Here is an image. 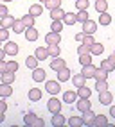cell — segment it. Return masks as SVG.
Instances as JSON below:
<instances>
[{
	"mask_svg": "<svg viewBox=\"0 0 115 127\" xmlns=\"http://www.w3.org/2000/svg\"><path fill=\"white\" fill-rule=\"evenodd\" d=\"M36 118H38V116H36L34 113H32V111H29L25 116H23V122H25V125H29V127H31L32 124H34V120H36Z\"/></svg>",
	"mask_w": 115,
	"mask_h": 127,
	"instance_id": "cell-42",
	"label": "cell"
},
{
	"mask_svg": "<svg viewBox=\"0 0 115 127\" xmlns=\"http://www.w3.org/2000/svg\"><path fill=\"white\" fill-rule=\"evenodd\" d=\"M77 95H79L81 98H90V95H92V91H90V88H86V84H85V86L77 88Z\"/></svg>",
	"mask_w": 115,
	"mask_h": 127,
	"instance_id": "cell-36",
	"label": "cell"
},
{
	"mask_svg": "<svg viewBox=\"0 0 115 127\" xmlns=\"http://www.w3.org/2000/svg\"><path fill=\"white\" fill-rule=\"evenodd\" d=\"M95 11L97 13L108 11V2H106V0H95Z\"/></svg>",
	"mask_w": 115,
	"mask_h": 127,
	"instance_id": "cell-34",
	"label": "cell"
},
{
	"mask_svg": "<svg viewBox=\"0 0 115 127\" xmlns=\"http://www.w3.org/2000/svg\"><path fill=\"white\" fill-rule=\"evenodd\" d=\"M45 41H47V45H59V41H61V36H59V32H49V34L45 36Z\"/></svg>",
	"mask_w": 115,
	"mask_h": 127,
	"instance_id": "cell-9",
	"label": "cell"
},
{
	"mask_svg": "<svg viewBox=\"0 0 115 127\" xmlns=\"http://www.w3.org/2000/svg\"><path fill=\"white\" fill-rule=\"evenodd\" d=\"M11 29L14 31V34H23V31H25V25H23L22 20H16V18H14V23H13Z\"/></svg>",
	"mask_w": 115,
	"mask_h": 127,
	"instance_id": "cell-26",
	"label": "cell"
},
{
	"mask_svg": "<svg viewBox=\"0 0 115 127\" xmlns=\"http://www.w3.org/2000/svg\"><path fill=\"white\" fill-rule=\"evenodd\" d=\"M43 125H45V120H43V118H36L34 124H32L31 127H43Z\"/></svg>",
	"mask_w": 115,
	"mask_h": 127,
	"instance_id": "cell-49",
	"label": "cell"
},
{
	"mask_svg": "<svg viewBox=\"0 0 115 127\" xmlns=\"http://www.w3.org/2000/svg\"><path fill=\"white\" fill-rule=\"evenodd\" d=\"M74 38H76V41H79V43H83V38H85V32H83V31H81V32H77V34H76V36H74Z\"/></svg>",
	"mask_w": 115,
	"mask_h": 127,
	"instance_id": "cell-51",
	"label": "cell"
},
{
	"mask_svg": "<svg viewBox=\"0 0 115 127\" xmlns=\"http://www.w3.org/2000/svg\"><path fill=\"white\" fill-rule=\"evenodd\" d=\"M88 52H90V47H86L85 43H81V45L77 47V54H79V56H81V54H88Z\"/></svg>",
	"mask_w": 115,
	"mask_h": 127,
	"instance_id": "cell-47",
	"label": "cell"
},
{
	"mask_svg": "<svg viewBox=\"0 0 115 127\" xmlns=\"http://www.w3.org/2000/svg\"><path fill=\"white\" fill-rule=\"evenodd\" d=\"M103 52H104L103 43H94L92 47H90V54H92V56H101Z\"/></svg>",
	"mask_w": 115,
	"mask_h": 127,
	"instance_id": "cell-29",
	"label": "cell"
},
{
	"mask_svg": "<svg viewBox=\"0 0 115 127\" xmlns=\"http://www.w3.org/2000/svg\"><path fill=\"white\" fill-rule=\"evenodd\" d=\"M0 82H4V84H13L14 82V72H4V73H0Z\"/></svg>",
	"mask_w": 115,
	"mask_h": 127,
	"instance_id": "cell-19",
	"label": "cell"
},
{
	"mask_svg": "<svg viewBox=\"0 0 115 127\" xmlns=\"http://www.w3.org/2000/svg\"><path fill=\"white\" fill-rule=\"evenodd\" d=\"M43 9L45 7L42 4H32V5H29V14H32L34 18H38V16L43 14Z\"/></svg>",
	"mask_w": 115,
	"mask_h": 127,
	"instance_id": "cell-15",
	"label": "cell"
},
{
	"mask_svg": "<svg viewBox=\"0 0 115 127\" xmlns=\"http://www.w3.org/2000/svg\"><path fill=\"white\" fill-rule=\"evenodd\" d=\"M20 20L23 22V25H25V29H27V27H34V20H36V18H34L32 14H29V13H27V14H23Z\"/></svg>",
	"mask_w": 115,
	"mask_h": 127,
	"instance_id": "cell-28",
	"label": "cell"
},
{
	"mask_svg": "<svg viewBox=\"0 0 115 127\" xmlns=\"http://www.w3.org/2000/svg\"><path fill=\"white\" fill-rule=\"evenodd\" d=\"M108 118L104 115H95V120H94V127H108Z\"/></svg>",
	"mask_w": 115,
	"mask_h": 127,
	"instance_id": "cell-23",
	"label": "cell"
},
{
	"mask_svg": "<svg viewBox=\"0 0 115 127\" xmlns=\"http://www.w3.org/2000/svg\"><path fill=\"white\" fill-rule=\"evenodd\" d=\"M5 14H9V9H7V5L4 2H0V18H4Z\"/></svg>",
	"mask_w": 115,
	"mask_h": 127,
	"instance_id": "cell-48",
	"label": "cell"
},
{
	"mask_svg": "<svg viewBox=\"0 0 115 127\" xmlns=\"http://www.w3.org/2000/svg\"><path fill=\"white\" fill-rule=\"evenodd\" d=\"M65 13H67V11H63L61 5H59V7H54V9H51V20H52V22H54V20H63Z\"/></svg>",
	"mask_w": 115,
	"mask_h": 127,
	"instance_id": "cell-21",
	"label": "cell"
},
{
	"mask_svg": "<svg viewBox=\"0 0 115 127\" xmlns=\"http://www.w3.org/2000/svg\"><path fill=\"white\" fill-rule=\"evenodd\" d=\"M67 124L70 127H83V118H81V116H70Z\"/></svg>",
	"mask_w": 115,
	"mask_h": 127,
	"instance_id": "cell-33",
	"label": "cell"
},
{
	"mask_svg": "<svg viewBox=\"0 0 115 127\" xmlns=\"http://www.w3.org/2000/svg\"><path fill=\"white\" fill-rule=\"evenodd\" d=\"M110 115H112V118H115V106L110 107Z\"/></svg>",
	"mask_w": 115,
	"mask_h": 127,
	"instance_id": "cell-55",
	"label": "cell"
},
{
	"mask_svg": "<svg viewBox=\"0 0 115 127\" xmlns=\"http://www.w3.org/2000/svg\"><path fill=\"white\" fill-rule=\"evenodd\" d=\"M0 43H2V41H0Z\"/></svg>",
	"mask_w": 115,
	"mask_h": 127,
	"instance_id": "cell-60",
	"label": "cell"
},
{
	"mask_svg": "<svg viewBox=\"0 0 115 127\" xmlns=\"http://www.w3.org/2000/svg\"><path fill=\"white\" fill-rule=\"evenodd\" d=\"M94 79H95V81H106V79H108V72H104L103 68H95Z\"/></svg>",
	"mask_w": 115,
	"mask_h": 127,
	"instance_id": "cell-32",
	"label": "cell"
},
{
	"mask_svg": "<svg viewBox=\"0 0 115 127\" xmlns=\"http://www.w3.org/2000/svg\"><path fill=\"white\" fill-rule=\"evenodd\" d=\"M2 2H4V4H7V2H13V0H2Z\"/></svg>",
	"mask_w": 115,
	"mask_h": 127,
	"instance_id": "cell-57",
	"label": "cell"
},
{
	"mask_svg": "<svg viewBox=\"0 0 115 127\" xmlns=\"http://www.w3.org/2000/svg\"><path fill=\"white\" fill-rule=\"evenodd\" d=\"M38 59L34 57V56H27V59H25V66L27 68H31V70H34V68H38Z\"/></svg>",
	"mask_w": 115,
	"mask_h": 127,
	"instance_id": "cell-31",
	"label": "cell"
},
{
	"mask_svg": "<svg viewBox=\"0 0 115 127\" xmlns=\"http://www.w3.org/2000/svg\"><path fill=\"white\" fill-rule=\"evenodd\" d=\"M43 5L51 11V9H54V7H59V5H61V0H45Z\"/></svg>",
	"mask_w": 115,
	"mask_h": 127,
	"instance_id": "cell-41",
	"label": "cell"
},
{
	"mask_svg": "<svg viewBox=\"0 0 115 127\" xmlns=\"http://www.w3.org/2000/svg\"><path fill=\"white\" fill-rule=\"evenodd\" d=\"M4 72H7V63L2 59V61H0V73H4Z\"/></svg>",
	"mask_w": 115,
	"mask_h": 127,
	"instance_id": "cell-52",
	"label": "cell"
},
{
	"mask_svg": "<svg viewBox=\"0 0 115 127\" xmlns=\"http://www.w3.org/2000/svg\"><path fill=\"white\" fill-rule=\"evenodd\" d=\"M4 122H5V113L0 111V124H4Z\"/></svg>",
	"mask_w": 115,
	"mask_h": 127,
	"instance_id": "cell-54",
	"label": "cell"
},
{
	"mask_svg": "<svg viewBox=\"0 0 115 127\" xmlns=\"http://www.w3.org/2000/svg\"><path fill=\"white\" fill-rule=\"evenodd\" d=\"M94 2H95V0H94Z\"/></svg>",
	"mask_w": 115,
	"mask_h": 127,
	"instance_id": "cell-61",
	"label": "cell"
},
{
	"mask_svg": "<svg viewBox=\"0 0 115 127\" xmlns=\"http://www.w3.org/2000/svg\"><path fill=\"white\" fill-rule=\"evenodd\" d=\"M47 50H49V57H59L61 54L59 45H47Z\"/></svg>",
	"mask_w": 115,
	"mask_h": 127,
	"instance_id": "cell-27",
	"label": "cell"
},
{
	"mask_svg": "<svg viewBox=\"0 0 115 127\" xmlns=\"http://www.w3.org/2000/svg\"><path fill=\"white\" fill-rule=\"evenodd\" d=\"M0 2H2V0H0Z\"/></svg>",
	"mask_w": 115,
	"mask_h": 127,
	"instance_id": "cell-59",
	"label": "cell"
},
{
	"mask_svg": "<svg viewBox=\"0 0 115 127\" xmlns=\"http://www.w3.org/2000/svg\"><path fill=\"white\" fill-rule=\"evenodd\" d=\"M108 90V82L106 81H95V91L97 93H103Z\"/></svg>",
	"mask_w": 115,
	"mask_h": 127,
	"instance_id": "cell-40",
	"label": "cell"
},
{
	"mask_svg": "<svg viewBox=\"0 0 115 127\" xmlns=\"http://www.w3.org/2000/svg\"><path fill=\"white\" fill-rule=\"evenodd\" d=\"M83 43H85L86 47H92V45L95 43V39H94V36H92V34H85V38H83Z\"/></svg>",
	"mask_w": 115,
	"mask_h": 127,
	"instance_id": "cell-44",
	"label": "cell"
},
{
	"mask_svg": "<svg viewBox=\"0 0 115 127\" xmlns=\"http://www.w3.org/2000/svg\"><path fill=\"white\" fill-rule=\"evenodd\" d=\"M13 23H14V16H11V14H5L4 18H0V27H4V29H11Z\"/></svg>",
	"mask_w": 115,
	"mask_h": 127,
	"instance_id": "cell-20",
	"label": "cell"
},
{
	"mask_svg": "<svg viewBox=\"0 0 115 127\" xmlns=\"http://www.w3.org/2000/svg\"><path fill=\"white\" fill-rule=\"evenodd\" d=\"M92 63V54H81L79 56V64H83V66H86V64H90Z\"/></svg>",
	"mask_w": 115,
	"mask_h": 127,
	"instance_id": "cell-39",
	"label": "cell"
},
{
	"mask_svg": "<svg viewBox=\"0 0 115 127\" xmlns=\"http://www.w3.org/2000/svg\"><path fill=\"white\" fill-rule=\"evenodd\" d=\"M101 68H103L104 72H108V73H110V72H115V64L110 61V57H108V59H104V61L101 63Z\"/></svg>",
	"mask_w": 115,
	"mask_h": 127,
	"instance_id": "cell-35",
	"label": "cell"
},
{
	"mask_svg": "<svg viewBox=\"0 0 115 127\" xmlns=\"http://www.w3.org/2000/svg\"><path fill=\"white\" fill-rule=\"evenodd\" d=\"M43 2H45V0H40V4H43Z\"/></svg>",
	"mask_w": 115,
	"mask_h": 127,
	"instance_id": "cell-58",
	"label": "cell"
},
{
	"mask_svg": "<svg viewBox=\"0 0 115 127\" xmlns=\"http://www.w3.org/2000/svg\"><path fill=\"white\" fill-rule=\"evenodd\" d=\"M97 22H99L101 25H110V23H112V16L108 14V11L99 13V20H97Z\"/></svg>",
	"mask_w": 115,
	"mask_h": 127,
	"instance_id": "cell-30",
	"label": "cell"
},
{
	"mask_svg": "<svg viewBox=\"0 0 115 127\" xmlns=\"http://www.w3.org/2000/svg\"><path fill=\"white\" fill-rule=\"evenodd\" d=\"M51 122H52L54 127H59V125H63V124H67V120H65V116H63L61 113H54Z\"/></svg>",
	"mask_w": 115,
	"mask_h": 127,
	"instance_id": "cell-25",
	"label": "cell"
},
{
	"mask_svg": "<svg viewBox=\"0 0 115 127\" xmlns=\"http://www.w3.org/2000/svg\"><path fill=\"white\" fill-rule=\"evenodd\" d=\"M42 97H43L42 90H38V88L29 90V100H31V102H38V100H42Z\"/></svg>",
	"mask_w": 115,
	"mask_h": 127,
	"instance_id": "cell-18",
	"label": "cell"
},
{
	"mask_svg": "<svg viewBox=\"0 0 115 127\" xmlns=\"http://www.w3.org/2000/svg\"><path fill=\"white\" fill-rule=\"evenodd\" d=\"M47 109H49L52 115H54V113H61V100L58 98L56 95H52L51 98H49V102H47Z\"/></svg>",
	"mask_w": 115,
	"mask_h": 127,
	"instance_id": "cell-2",
	"label": "cell"
},
{
	"mask_svg": "<svg viewBox=\"0 0 115 127\" xmlns=\"http://www.w3.org/2000/svg\"><path fill=\"white\" fill-rule=\"evenodd\" d=\"M9 39V29L0 27V41H7Z\"/></svg>",
	"mask_w": 115,
	"mask_h": 127,
	"instance_id": "cell-45",
	"label": "cell"
},
{
	"mask_svg": "<svg viewBox=\"0 0 115 127\" xmlns=\"http://www.w3.org/2000/svg\"><path fill=\"white\" fill-rule=\"evenodd\" d=\"M56 73H58V81H59V82H67V81L72 79V72L67 68V66H65V68H61V70H58Z\"/></svg>",
	"mask_w": 115,
	"mask_h": 127,
	"instance_id": "cell-6",
	"label": "cell"
},
{
	"mask_svg": "<svg viewBox=\"0 0 115 127\" xmlns=\"http://www.w3.org/2000/svg\"><path fill=\"white\" fill-rule=\"evenodd\" d=\"M83 125L85 127H94V120H95V113L92 111V109H88V111L83 113Z\"/></svg>",
	"mask_w": 115,
	"mask_h": 127,
	"instance_id": "cell-3",
	"label": "cell"
},
{
	"mask_svg": "<svg viewBox=\"0 0 115 127\" xmlns=\"http://www.w3.org/2000/svg\"><path fill=\"white\" fill-rule=\"evenodd\" d=\"M112 100H113V95L110 93V90H106V91L99 93V104H103V106H110Z\"/></svg>",
	"mask_w": 115,
	"mask_h": 127,
	"instance_id": "cell-11",
	"label": "cell"
},
{
	"mask_svg": "<svg viewBox=\"0 0 115 127\" xmlns=\"http://www.w3.org/2000/svg\"><path fill=\"white\" fill-rule=\"evenodd\" d=\"M4 50H5V54H7V56H16V54L20 52L18 45H16L14 41H9V39L5 41V45H4Z\"/></svg>",
	"mask_w": 115,
	"mask_h": 127,
	"instance_id": "cell-5",
	"label": "cell"
},
{
	"mask_svg": "<svg viewBox=\"0 0 115 127\" xmlns=\"http://www.w3.org/2000/svg\"><path fill=\"white\" fill-rule=\"evenodd\" d=\"M72 84H74V86H76V88H81V86H85V84H86V77H85V75L83 73H76V75H72Z\"/></svg>",
	"mask_w": 115,
	"mask_h": 127,
	"instance_id": "cell-14",
	"label": "cell"
},
{
	"mask_svg": "<svg viewBox=\"0 0 115 127\" xmlns=\"http://www.w3.org/2000/svg\"><path fill=\"white\" fill-rule=\"evenodd\" d=\"M77 98H79L77 91H72V90H68V91H65V93H63V102H65V104H74Z\"/></svg>",
	"mask_w": 115,
	"mask_h": 127,
	"instance_id": "cell-8",
	"label": "cell"
},
{
	"mask_svg": "<svg viewBox=\"0 0 115 127\" xmlns=\"http://www.w3.org/2000/svg\"><path fill=\"white\" fill-rule=\"evenodd\" d=\"M7 70L16 73V70H18V63H16V61H7Z\"/></svg>",
	"mask_w": 115,
	"mask_h": 127,
	"instance_id": "cell-46",
	"label": "cell"
},
{
	"mask_svg": "<svg viewBox=\"0 0 115 127\" xmlns=\"http://www.w3.org/2000/svg\"><path fill=\"white\" fill-rule=\"evenodd\" d=\"M76 7L77 11H86L90 7V0H76Z\"/></svg>",
	"mask_w": 115,
	"mask_h": 127,
	"instance_id": "cell-38",
	"label": "cell"
},
{
	"mask_svg": "<svg viewBox=\"0 0 115 127\" xmlns=\"http://www.w3.org/2000/svg\"><path fill=\"white\" fill-rule=\"evenodd\" d=\"M45 91L49 95H58V93H61V82L59 81H45Z\"/></svg>",
	"mask_w": 115,
	"mask_h": 127,
	"instance_id": "cell-1",
	"label": "cell"
},
{
	"mask_svg": "<svg viewBox=\"0 0 115 127\" xmlns=\"http://www.w3.org/2000/svg\"><path fill=\"white\" fill-rule=\"evenodd\" d=\"M0 111H2V113L7 111V102H5L4 98H0Z\"/></svg>",
	"mask_w": 115,
	"mask_h": 127,
	"instance_id": "cell-50",
	"label": "cell"
},
{
	"mask_svg": "<svg viewBox=\"0 0 115 127\" xmlns=\"http://www.w3.org/2000/svg\"><path fill=\"white\" fill-rule=\"evenodd\" d=\"M65 66H67V61H65V59H61V57H52V61H51V70L58 72V70L65 68Z\"/></svg>",
	"mask_w": 115,
	"mask_h": 127,
	"instance_id": "cell-10",
	"label": "cell"
},
{
	"mask_svg": "<svg viewBox=\"0 0 115 127\" xmlns=\"http://www.w3.org/2000/svg\"><path fill=\"white\" fill-rule=\"evenodd\" d=\"M63 25H65V23H63L61 20H54V22L51 23V31H52V32H59V34H61Z\"/></svg>",
	"mask_w": 115,
	"mask_h": 127,
	"instance_id": "cell-37",
	"label": "cell"
},
{
	"mask_svg": "<svg viewBox=\"0 0 115 127\" xmlns=\"http://www.w3.org/2000/svg\"><path fill=\"white\" fill-rule=\"evenodd\" d=\"M86 20H90V16H88V11H79V13H77V22L85 23Z\"/></svg>",
	"mask_w": 115,
	"mask_h": 127,
	"instance_id": "cell-43",
	"label": "cell"
},
{
	"mask_svg": "<svg viewBox=\"0 0 115 127\" xmlns=\"http://www.w3.org/2000/svg\"><path fill=\"white\" fill-rule=\"evenodd\" d=\"M110 61L115 64V50H113V52H112V56H110Z\"/></svg>",
	"mask_w": 115,
	"mask_h": 127,
	"instance_id": "cell-56",
	"label": "cell"
},
{
	"mask_svg": "<svg viewBox=\"0 0 115 127\" xmlns=\"http://www.w3.org/2000/svg\"><path fill=\"white\" fill-rule=\"evenodd\" d=\"M11 95H13V86H11V84L0 82V98H7Z\"/></svg>",
	"mask_w": 115,
	"mask_h": 127,
	"instance_id": "cell-13",
	"label": "cell"
},
{
	"mask_svg": "<svg viewBox=\"0 0 115 127\" xmlns=\"http://www.w3.org/2000/svg\"><path fill=\"white\" fill-rule=\"evenodd\" d=\"M83 32H85V34H95V32H97V22L86 20L83 23Z\"/></svg>",
	"mask_w": 115,
	"mask_h": 127,
	"instance_id": "cell-7",
	"label": "cell"
},
{
	"mask_svg": "<svg viewBox=\"0 0 115 127\" xmlns=\"http://www.w3.org/2000/svg\"><path fill=\"white\" fill-rule=\"evenodd\" d=\"M23 34H25V39L27 41H36L38 39V31H36V27H27L25 31H23Z\"/></svg>",
	"mask_w": 115,
	"mask_h": 127,
	"instance_id": "cell-16",
	"label": "cell"
},
{
	"mask_svg": "<svg viewBox=\"0 0 115 127\" xmlns=\"http://www.w3.org/2000/svg\"><path fill=\"white\" fill-rule=\"evenodd\" d=\"M5 56H7V54H5V50H4V48H0V61H2Z\"/></svg>",
	"mask_w": 115,
	"mask_h": 127,
	"instance_id": "cell-53",
	"label": "cell"
},
{
	"mask_svg": "<svg viewBox=\"0 0 115 127\" xmlns=\"http://www.w3.org/2000/svg\"><path fill=\"white\" fill-rule=\"evenodd\" d=\"M76 107L79 109L81 113H85V111H88V109H92V102H90V98H77L76 100Z\"/></svg>",
	"mask_w": 115,
	"mask_h": 127,
	"instance_id": "cell-4",
	"label": "cell"
},
{
	"mask_svg": "<svg viewBox=\"0 0 115 127\" xmlns=\"http://www.w3.org/2000/svg\"><path fill=\"white\" fill-rule=\"evenodd\" d=\"M65 25H74V23H77V14H74V13H65L63 16V20H61Z\"/></svg>",
	"mask_w": 115,
	"mask_h": 127,
	"instance_id": "cell-24",
	"label": "cell"
},
{
	"mask_svg": "<svg viewBox=\"0 0 115 127\" xmlns=\"http://www.w3.org/2000/svg\"><path fill=\"white\" fill-rule=\"evenodd\" d=\"M34 57L38 59V61H45V59L49 57V50H47V47H38V48L34 50Z\"/></svg>",
	"mask_w": 115,
	"mask_h": 127,
	"instance_id": "cell-17",
	"label": "cell"
},
{
	"mask_svg": "<svg viewBox=\"0 0 115 127\" xmlns=\"http://www.w3.org/2000/svg\"><path fill=\"white\" fill-rule=\"evenodd\" d=\"M45 79H47V73H45L43 68H34L32 70V81L34 82H43Z\"/></svg>",
	"mask_w": 115,
	"mask_h": 127,
	"instance_id": "cell-12",
	"label": "cell"
},
{
	"mask_svg": "<svg viewBox=\"0 0 115 127\" xmlns=\"http://www.w3.org/2000/svg\"><path fill=\"white\" fill-rule=\"evenodd\" d=\"M95 68H97V66H94L92 63H90V64H86V66H83V70H81V73H83V75H85L86 79H94Z\"/></svg>",
	"mask_w": 115,
	"mask_h": 127,
	"instance_id": "cell-22",
	"label": "cell"
}]
</instances>
